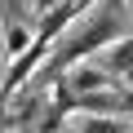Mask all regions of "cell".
Returning <instances> with one entry per match:
<instances>
[{
	"instance_id": "cell-7",
	"label": "cell",
	"mask_w": 133,
	"mask_h": 133,
	"mask_svg": "<svg viewBox=\"0 0 133 133\" xmlns=\"http://www.w3.org/2000/svg\"><path fill=\"white\" fill-rule=\"evenodd\" d=\"M58 5H66V0H31L36 14H49V9H58Z\"/></svg>"
},
{
	"instance_id": "cell-10",
	"label": "cell",
	"mask_w": 133,
	"mask_h": 133,
	"mask_svg": "<svg viewBox=\"0 0 133 133\" xmlns=\"http://www.w3.org/2000/svg\"><path fill=\"white\" fill-rule=\"evenodd\" d=\"M0 71H5V66H0Z\"/></svg>"
},
{
	"instance_id": "cell-4",
	"label": "cell",
	"mask_w": 133,
	"mask_h": 133,
	"mask_svg": "<svg viewBox=\"0 0 133 133\" xmlns=\"http://www.w3.org/2000/svg\"><path fill=\"white\" fill-rule=\"evenodd\" d=\"M31 40H36V22H22V18H14V22L5 27V36H0V53H5V62L22 58V53L31 49Z\"/></svg>"
},
{
	"instance_id": "cell-2",
	"label": "cell",
	"mask_w": 133,
	"mask_h": 133,
	"mask_svg": "<svg viewBox=\"0 0 133 133\" xmlns=\"http://www.w3.org/2000/svg\"><path fill=\"white\" fill-rule=\"evenodd\" d=\"M58 89L71 98V111H76L80 98H107V93H115V80H111L107 66H98V62H76V66L62 71V84Z\"/></svg>"
},
{
	"instance_id": "cell-1",
	"label": "cell",
	"mask_w": 133,
	"mask_h": 133,
	"mask_svg": "<svg viewBox=\"0 0 133 133\" xmlns=\"http://www.w3.org/2000/svg\"><path fill=\"white\" fill-rule=\"evenodd\" d=\"M111 40H120V18H115V9H111V5H93V14L76 18L71 27L58 36L53 71L62 76L66 66H76V62H93Z\"/></svg>"
},
{
	"instance_id": "cell-3",
	"label": "cell",
	"mask_w": 133,
	"mask_h": 133,
	"mask_svg": "<svg viewBox=\"0 0 133 133\" xmlns=\"http://www.w3.org/2000/svg\"><path fill=\"white\" fill-rule=\"evenodd\" d=\"M98 66H107L115 84H129V89H133V36L111 40V44L98 53Z\"/></svg>"
},
{
	"instance_id": "cell-12",
	"label": "cell",
	"mask_w": 133,
	"mask_h": 133,
	"mask_svg": "<svg viewBox=\"0 0 133 133\" xmlns=\"http://www.w3.org/2000/svg\"><path fill=\"white\" fill-rule=\"evenodd\" d=\"M129 133H133V129H129Z\"/></svg>"
},
{
	"instance_id": "cell-9",
	"label": "cell",
	"mask_w": 133,
	"mask_h": 133,
	"mask_svg": "<svg viewBox=\"0 0 133 133\" xmlns=\"http://www.w3.org/2000/svg\"><path fill=\"white\" fill-rule=\"evenodd\" d=\"M124 9H133V0H124Z\"/></svg>"
},
{
	"instance_id": "cell-11",
	"label": "cell",
	"mask_w": 133,
	"mask_h": 133,
	"mask_svg": "<svg viewBox=\"0 0 133 133\" xmlns=\"http://www.w3.org/2000/svg\"><path fill=\"white\" fill-rule=\"evenodd\" d=\"M14 5H18V0H14Z\"/></svg>"
},
{
	"instance_id": "cell-5",
	"label": "cell",
	"mask_w": 133,
	"mask_h": 133,
	"mask_svg": "<svg viewBox=\"0 0 133 133\" xmlns=\"http://www.w3.org/2000/svg\"><path fill=\"white\" fill-rule=\"evenodd\" d=\"M76 133H129V124L120 115H111V111H98V115H84Z\"/></svg>"
},
{
	"instance_id": "cell-8",
	"label": "cell",
	"mask_w": 133,
	"mask_h": 133,
	"mask_svg": "<svg viewBox=\"0 0 133 133\" xmlns=\"http://www.w3.org/2000/svg\"><path fill=\"white\" fill-rule=\"evenodd\" d=\"M93 5H102V0H76V9H80V14H89Z\"/></svg>"
},
{
	"instance_id": "cell-6",
	"label": "cell",
	"mask_w": 133,
	"mask_h": 133,
	"mask_svg": "<svg viewBox=\"0 0 133 133\" xmlns=\"http://www.w3.org/2000/svg\"><path fill=\"white\" fill-rule=\"evenodd\" d=\"M102 111H111V115H133V89L107 93V98H102Z\"/></svg>"
}]
</instances>
